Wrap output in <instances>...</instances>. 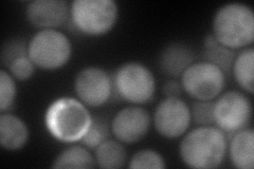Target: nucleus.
I'll return each instance as SVG.
<instances>
[{
	"instance_id": "4be33fe9",
	"label": "nucleus",
	"mask_w": 254,
	"mask_h": 169,
	"mask_svg": "<svg viewBox=\"0 0 254 169\" xmlns=\"http://www.w3.org/2000/svg\"><path fill=\"white\" fill-rule=\"evenodd\" d=\"M17 94L15 78L10 74L9 71H0V111L6 112L10 110Z\"/></svg>"
},
{
	"instance_id": "393cba45",
	"label": "nucleus",
	"mask_w": 254,
	"mask_h": 169,
	"mask_svg": "<svg viewBox=\"0 0 254 169\" xmlns=\"http://www.w3.org/2000/svg\"><path fill=\"white\" fill-rule=\"evenodd\" d=\"M28 55V46L20 39L10 40L9 43L4 44L1 51V61L2 65L7 67L10 63L20 57V56Z\"/></svg>"
},
{
	"instance_id": "ddd939ff",
	"label": "nucleus",
	"mask_w": 254,
	"mask_h": 169,
	"mask_svg": "<svg viewBox=\"0 0 254 169\" xmlns=\"http://www.w3.org/2000/svg\"><path fill=\"white\" fill-rule=\"evenodd\" d=\"M194 52L188 45L173 43L162 50L159 66L164 74L177 78L181 77L184 72L194 62Z\"/></svg>"
},
{
	"instance_id": "f257e3e1",
	"label": "nucleus",
	"mask_w": 254,
	"mask_h": 169,
	"mask_svg": "<svg viewBox=\"0 0 254 169\" xmlns=\"http://www.w3.org/2000/svg\"><path fill=\"white\" fill-rule=\"evenodd\" d=\"M228 149L226 133L218 127H197L184 136L179 145L180 158L188 167L195 169L217 168Z\"/></svg>"
},
{
	"instance_id": "f8f14e48",
	"label": "nucleus",
	"mask_w": 254,
	"mask_h": 169,
	"mask_svg": "<svg viewBox=\"0 0 254 169\" xmlns=\"http://www.w3.org/2000/svg\"><path fill=\"white\" fill-rule=\"evenodd\" d=\"M26 16L32 26L41 30L57 29L70 17V5L64 0H34L27 5Z\"/></svg>"
},
{
	"instance_id": "39448f33",
	"label": "nucleus",
	"mask_w": 254,
	"mask_h": 169,
	"mask_svg": "<svg viewBox=\"0 0 254 169\" xmlns=\"http://www.w3.org/2000/svg\"><path fill=\"white\" fill-rule=\"evenodd\" d=\"M72 55V44L57 29L41 30L28 43V56L34 65L45 71L63 68Z\"/></svg>"
},
{
	"instance_id": "1a4fd4ad",
	"label": "nucleus",
	"mask_w": 254,
	"mask_h": 169,
	"mask_svg": "<svg viewBox=\"0 0 254 169\" xmlns=\"http://www.w3.org/2000/svg\"><path fill=\"white\" fill-rule=\"evenodd\" d=\"M153 122L162 138L178 139L189 130L192 123L190 108L180 98H165L156 107Z\"/></svg>"
},
{
	"instance_id": "2eb2a0df",
	"label": "nucleus",
	"mask_w": 254,
	"mask_h": 169,
	"mask_svg": "<svg viewBox=\"0 0 254 169\" xmlns=\"http://www.w3.org/2000/svg\"><path fill=\"white\" fill-rule=\"evenodd\" d=\"M229 157L237 169L254 167V131L246 128L232 134L229 143Z\"/></svg>"
},
{
	"instance_id": "4468645a",
	"label": "nucleus",
	"mask_w": 254,
	"mask_h": 169,
	"mask_svg": "<svg viewBox=\"0 0 254 169\" xmlns=\"http://www.w3.org/2000/svg\"><path fill=\"white\" fill-rule=\"evenodd\" d=\"M29 128L23 120L9 112L0 114V146L7 151L25 147L29 140Z\"/></svg>"
},
{
	"instance_id": "aec40b11",
	"label": "nucleus",
	"mask_w": 254,
	"mask_h": 169,
	"mask_svg": "<svg viewBox=\"0 0 254 169\" xmlns=\"http://www.w3.org/2000/svg\"><path fill=\"white\" fill-rule=\"evenodd\" d=\"M110 131V125L104 117L92 116V123L88 131L86 132L84 138L82 139V142L87 148L95 149L102 143L108 140Z\"/></svg>"
},
{
	"instance_id": "f3484780",
	"label": "nucleus",
	"mask_w": 254,
	"mask_h": 169,
	"mask_svg": "<svg viewBox=\"0 0 254 169\" xmlns=\"http://www.w3.org/2000/svg\"><path fill=\"white\" fill-rule=\"evenodd\" d=\"M233 76L242 89L249 94L254 92V49L245 48L236 54L232 72Z\"/></svg>"
},
{
	"instance_id": "412c9836",
	"label": "nucleus",
	"mask_w": 254,
	"mask_h": 169,
	"mask_svg": "<svg viewBox=\"0 0 254 169\" xmlns=\"http://www.w3.org/2000/svg\"><path fill=\"white\" fill-rule=\"evenodd\" d=\"M128 167L131 169H164V158L154 149H141L132 156Z\"/></svg>"
},
{
	"instance_id": "423d86ee",
	"label": "nucleus",
	"mask_w": 254,
	"mask_h": 169,
	"mask_svg": "<svg viewBox=\"0 0 254 169\" xmlns=\"http://www.w3.org/2000/svg\"><path fill=\"white\" fill-rule=\"evenodd\" d=\"M114 90L121 100L132 105L146 104L154 98L156 79L145 65L128 61L117 69L113 76Z\"/></svg>"
},
{
	"instance_id": "dca6fc26",
	"label": "nucleus",
	"mask_w": 254,
	"mask_h": 169,
	"mask_svg": "<svg viewBox=\"0 0 254 169\" xmlns=\"http://www.w3.org/2000/svg\"><path fill=\"white\" fill-rule=\"evenodd\" d=\"M97 166L94 156L85 146L72 145L64 149L55 158L52 168L55 169H89Z\"/></svg>"
},
{
	"instance_id": "6e6552de",
	"label": "nucleus",
	"mask_w": 254,
	"mask_h": 169,
	"mask_svg": "<svg viewBox=\"0 0 254 169\" xmlns=\"http://www.w3.org/2000/svg\"><path fill=\"white\" fill-rule=\"evenodd\" d=\"M251 117L252 105L248 96L243 92L228 91L214 102V123L225 133L233 134L246 129Z\"/></svg>"
},
{
	"instance_id": "6ab92c4d",
	"label": "nucleus",
	"mask_w": 254,
	"mask_h": 169,
	"mask_svg": "<svg viewBox=\"0 0 254 169\" xmlns=\"http://www.w3.org/2000/svg\"><path fill=\"white\" fill-rule=\"evenodd\" d=\"M203 46V60L215 65L226 75L231 73L233 62L236 57L235 51L219 45L213 35L205 37Z\"/></svg>"
},
{
	"instance_id": "20e7f679",
	"label": "nucleus",
	"mask_w": 254,
	"mask_h": 169,
	"mask_svg": "<svg viewBox=\"0 0 254 169\" xmlns=\"http://www.w3.org/2000/svg\"><path fill=\"white\" fill-rule=\"evenodd\" d=\"M119 7L114 0H74L70 5V18L74 28L86 36L107 34L118 21Z\"/></svg>"
},
{
	"instance_id": "9b49d317",
	"label": "nucleus",
	"mask_w": 254,
	"mask_h": 169,
	"mask_svg": "<svg viewBox=\"0 0 254 169\" xmlns=\"http://www.w3.org/2000/svg\"><path fill=\"white\" fill-rule=\"evenodd\" d=\"M150 124L152 117L148 111L136 105L119 111L111 120L110 129L119 142L132 144L145 138Z\"/></svg>"
},
{
	"instance_id": "7ed1b4c3",
	"label": "nucleus",
	"mask_w": 254,
	"mask_h": 169,
	"mask_svg": "<svg viewBox=\"0 0 254 169\" xmlns=\"http://www.w3.org/2000/svg\"><path fill=\"white\" fill-rule=\"evenodd\" d=\"M213 36L217 43L231 50L245 49L254 40V13L241 2L221 5L214 14Z\"/></svg>"
},
{
	"instance_id": "b1692460",
	"label": "nucleus",
	"mask_w": 254,
	"mask_h": 169,
	"mask_svg": "<svg viewBox=\"0 0 254 169\" xmlns=\"http://www.w3.org/2000/svg\"><path fill=\"white\" fill-rule=\"evenodd\" d=\"M34 62L30 59L28 55L20 56V57L14 59L6 68L9 69L10 74L20 82L30 79L33 76L35 71Z\"/></svg>"
},
{
	"instance_id": "f03ea898",
	"label": "nucleus",
	"mask_w": 254,
	"mask_h": 169,
	"mask_svg": "<svg viewBox=\"0 0 254 169\" xmlns=\"http://www.w3.org/2000/svg\"><path fill=\"white\" fill-rule=\"evenodd\" d=\"M48 131L64 143L82 141L92 123L86 105L73 98H60L48 107L45 115Z\"/></svg>"
},
{
	"instance_id": "0eeeda50",
	"label": "nucleus",
	"mask_w": 254,
	"mask_h": 169,
	"mask_svg": "<svg viewBox=\"0 0 254 169\" xmlns=\"http://www.w3.org/2000/svg\"><path fill=\"white\" fill-rule=\"evenodd\" d=\"M227 75L209 61L193 62L181 75V86L196 101H214L226 86Z\"/></svg>"
},
{
	"instance_id": "a211bd4d",
	"label": "nucleus",
	"mask_w": 254,
	"mask_h": 169,
	"mask_svg": "<svg viewBox=\"0 0 254 169\" xmlns=\"http://www.w3.org/2000/svg\"><path fill=\"white\" fill-rule=\"evenodd\" d=\"M94 159L97 165L104 169H119L127 162V152L121 142L107 140L94 149Z\"/></svg>"
},
{
	"instance_id": "5701e85b",
	"label": "nucleus",
	"mask_w": 254,
	"mask_h": 169,
	"mask_svg": "<svg viewBox=\"0 0 254 169\" xmlns=\"http://www.w3.org/2000/svg\"><path fill=\"white\" fill-rule=\"evenodd\" d=\"M190 115L198 127L214 126V102L196 101L190 108Z\"/></svg>"
},
{
	"instance_id": "a878e982",
	"label": "nucleus",
	"mask_w": 254,
	"mask_h": 169,
	"mask_svg": "<svg viewBox=\"0 0 254 169\" xmlns=\"http://www.w3.org/2000/svg\"><path fill=\"white\" fill-rule=\"evenodd\" d=\"M182 91L184 89H182L181 84L175 78L165 82L162 87V92L165 98H179Z\"/></svg>"
},
{
	"instance_id": "9d476101",
	"label": "nucleus",
	"mask_w": 254,
	"mask_h": 169,
	"mask_svg": "<svg viewBox=\"0 0 254 169\" xmlns=\"http://www.w3.org/2000/svg\"><path fill=\"white\" fill-rule=\"evenodd\" d=\"M74 91L77 100L87 107H101L113 95V77L99 67L84 68L75 75Z\"/></svg>"
}]
</instances>
